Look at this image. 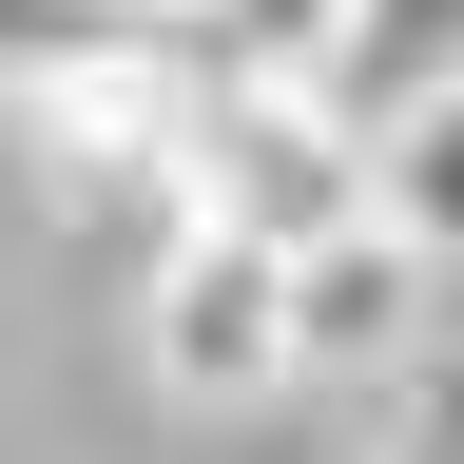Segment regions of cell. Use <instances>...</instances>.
<instances>
[{"mask_svg": "<svg viewBox=\"0 0 464 464\" xmlns=\"http://www.w3.org/2000/svg\"><path fill=\"white\" fill-rule=\"evenodd\" d=\"M174 213L213 232H271V252H310V232L368 213V116H348L310 58H194V116H174Z\"/></svg>", "mask_w": 464, "mask_h": 464, "instance_id": "cell-1", "label": "cell"}, {"mask_svg": "<svg viewBox=\"0 0 464 464\" xmlns=\"http://www.w3.org/2000/svg\"><path fill=\"white\" fill-rule=\"evenodd\" d=\"M136 368L174 406H271L290 368H310V310H290V252L271 232H213V213H174V252L136 290Z\"/></svg>", "mask_w": 464, "mask_h": 464, "instance_id": "cell-2", "label": "cell"}, {"mask_svg": "<svg viewBox=\"0 0 464 464\" xmlns=\"http://www.w3.org/2000/svg\"><path fill=\"white\" fill-rule=\"evenodd\" d=\"M290 310H310V368H406V348H426V310H445V252L368 194L348 232H310V252H290Z\"/></svg>", "mask_w": 464, "mask_h": 464, "instance_id": "cell-3", "label": "cell"}, {"mask_svg": "<svg viewBox=\"0 0 464 464\" xmlns=\"http://www.w3.org/2000/svg\"><path fill=\"white\" fill-rule=\"evenodd\" d=\"M426 78H464V0H348V39H329V97L387 136V116L426 97Z\"/></svg>", "mask_w": 464, "mask_h": 464, "instance_id": "cell-4", "label": "cell"}, {"mask_svg": "<svg viewBox=\"0 0 464 464\" xmlns=\"http://www.w3.org/2000/svg\"><path fill=\"white\" fill-rule=\"evenodd\" d=\"M368 194H387V213H406V232L464 271V78H426V97L368 136Z\"/></svg>", "mask_w": 464, "mask_h": 464, "instance_id": "cell-5", "label": "cell"}, {"mask_svg": "<svg viewBox=\"0 0 464 464\" xmlns=\"http://www.w3.org/2000/svg\"><path fill=\"white\" fill-rule=\"evenodd\" d=\"M136 20H194V39H213V0H136Z\"/></svg>", "mask_w": 464, "mask_h": 464, "instance_id": "cell-6", "label": "cell"}]
</instances>
